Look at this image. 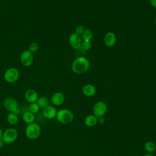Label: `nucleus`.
I'll use <instances>...</instances> for the list:
<instances>
[{"label": "nucleus", "mask_w": 156, "mask_h": 156, "mask_svg": "<svg viewBox=\"0 0 156 156\" xmlns=\"http://www.w3.org/2000/svg\"><path fill=\"white\" fill-rule=\"evenodd\" d=\"M90 65V61L85 57L80 56L76 58L73 62L71 68L76 74H83L87 71Z\"/></svg>", "instance_id": "1"}, {"label": "nucleus", "mask_w": 156, "mask_h": 156, "mask_svg": "<svg viewBox=\"0 0 156 156\" xmlns=\"http://www.w3.org/2000/svg\"><path fill=\"white\" fill-rule=\"evenodd\" d=\"M41 132V129L40 126L35 122L27 124L25 129V135L26 137L30 140H34L39 138Z\"/></svg>", "instance_id": "2"}, {"label": "nucleus", "mask_w": 156, "mask_h": 156, "mask_svg": "<svg viewBox=\"0 0 156 156\" xmlns=\"http://www.w3.org/2000/svg\"><path fill=\"white\" fill-rule=\"evenodd\" d=\"M56 119L62 124H69L73 121L74 115L71 110L63 108L57 111Z\"/></svg>", "instance_id": "3"}, {"label": "nucleus", "mask_w": 156, "mask_h": 156, "mask_svg": "<svg viewBox=\"0 0 156 156\" xmlns=\"http://www.w3.org/2000/svg\"><path fill=\"white\" fill-rule=\"evenodd\" d=\"M4 107L9 112H12L16 115H19L21 110L17 101L12 97H7L4 99L3 101Z\"/></svg>", "instance_id": "4"}, {"label": "nucleus", "mask_w": 156, "mask_h": 156, "mask_svg": "<svg viewBox=\"0 0 156 156\" xmlns=\"http://www.w3.org/2000/svg\"><path fill=\"white\" fill-rule=\"evenodd\" d=\"M20 73L18 69L14 67L8 68L4 73V79L5 82L9 83L16 82L20 78Z\"/></svg>", "instance_id": "5"}, {"label": "nucleus", "mask_w": 156, "mask_h": 156, "mask_svg": "<svg viewBox=\"0 0 156 156\" xmlns=\"http://www.w3.org/2000/svg\"><path fill=\"white\" fill-rule=\"evenodd\" d=\"M18 138V132L13 127L7 128L3 131L2 139L5 144H11L14 143Z\"/></svg>", "instance_id": "6"}, {"label": "nucleus", "mask_w": 156, "mask_h": 156, "mask_svg": "<svg viewBox=\"0 0 156 156\" xmlns=\"http://www.w3.org/2000/svg\"><path fill=\"white\" fill-rule=\"evenodd\" d=\"M107 107L106 104L103 101L97 102L93 106V112L95 116L99 118L103 116L107 112Z\"/></svg>", "instance_id": "7"}, {"label": "nucleus", "mask_w": 156, "mask_h": 156, "mask_svg": "<svg viewBox=\"0 0 156 156\" xmlns=\"http://www.w3.org/2000/svg\"><path fill=\"white\" fill-rule=\"evenodd\" d=\"M33 53L30 52L28 49L23 51L20 56V60L22 65L26 67L30 66L34 62Z\"/></svg>", "instance_id": "8"}, {"label": "nucleus", "mask_w": 156, "mask_h": 156, "mask_svg": "<svg viewBox=\"0 0 156 156\" xmlns=\"http://www.w3.org/2000/svg\"><path fill=\"white\" fill-rule=\"evenodd\" d=\"M57 110L56 108L51 105H48L43 108L42 114L44 118L47 119H53L56 118Z\"/></svg>", "instance_id": "9"}, {"label": "nucleus", "mask_w": 156, "mask_h": 156, "mask_svg": "<svg viewBox=\"0 0 156 156\" xmlns=\"http://www.w3.org/2000/svg\"><path fill=\"white\" fill-rule=\"evenodd\" d=\"M82 43V39L80 35L73 33L70 35L69 37V43L70 46L75 49H80Z\"/></svg>", "instance_id": "10"}, {"label": "nucleus", "mask_w": 156, "mask_h": 156, "mask_svg": "<svg viewBox=\"0 0 156 156\" xmlns=\"http://www.w3.org/2000/svg\"><path fill=\"white\" fill-rule=\"evenodd\" d=\"M38 97L37 91L34 89H28L24 93L25 99L29 103L36 102Z\"/></svg>", "instance_id": "11"}, {"label": "nucleus", "mask_w": 156, "mask_h": 156, "mask_svg": "<svg viewBox=\"0 0 156 156\" xmlns=\"http://www.w3.org/2000/svg\"><path fill=\"white\" fill-rule=\"evenodd\" d=\"M51 101L55 106L61 105L65 101V96L61 92H56L52 95Z\"/></svg>", "instance_id": "12"}, {"label": "nucleus", "mask_w": 156, "mask_h": 156, "mask_svg": "<svg viewBox=\"0 0 156 156\" xmlns=\"http://www.w3.org/2000/svg\"><path fill=\"white\" fill-rule=\"evenodd\" d=\"M116 41V35L113 32H107L104 37V42L107 47L113 46Z\"/></svg>", "instance_id": "13"}, {"label": "nucleus", "mask_w": 156, "mask_h": 156, "mask_svg": "<svg viewBox=\"0 0 156 156\" xmlns=\"http://www.w3.org/2000/svg\"><path fill=\"white\" fill-rule=\"evenodd\" d=\"M83 94L87 97H91L95 95L96 93V87L91 84H86L82 88Z\"/></svg>", "instance_id": "14"}, {"label": "nucleus", "mask_w": 156, "mask_h": 156, "mask_svg": "<svg viewBox=\"0 0 156 156\" xmlns=\"http://www.w3.org/2000/svg\"><path fill=\"white\" fill-rule=\"evenodd\" d=\"M22 119H23V121L27 124L33 123L34 122L35 119V114L31 113L27 110V111H25L24 112H23L22 115Z\"/></svg>", "instance_id": "15"}, {"label": "nucleus", "mask_w": 156, "mask_h": 156, "mask_svg": "<svg viewBox=\"0 0 156 156\" xmlns=\"http://www.w3.org/2000/svg\"><path fill=\"white\" fill-rule=\"evenodd\" d=\"M85 124L88 127H93L98 123V118L94 115H90L84 119Z\"/></svg>", "instance_id": "16"}, {"label": "nucleus", "mask_w": 156, "mask_h": 156, "mask_svg": "<svg viewBox=\"0 0 156 156\" xmlns=\"http://www.w3.org/2000/svg\"><path fill=\"white\" fill-rule=\"evenodd\" d=\"M7 121L12 126H14L18 124L19 121V118L18 115L12 112H9L7 116Z\"/></svg>", "instance_id": "17"}, {"label": "nucleus", "mask_w": 156, "mask_h": 156, "mask_svg": "<svg viewBox=\"0 0 156 156\" xmlns=\"http://www.w3.org/2000/svg\"><path fill=\"white\" fill-rule=\"evenodd\" d=\"M37 104L39 105L40 108H44L46 106H48L49 105V100L48 99L44 96H39L37 102Z\"/></svg>", "instance_id": "18"}, {"label": "nucleus", "mask_w": 156, "mask_h": 156, "mask_svg": "<svg viewBox=\"0 0 156 156\" xmlns=\"http://www.w3.org/2000/svg\"><path fill=\"white\" fill-rule=\"evenodd\" d=\"M144 149L149 153L154 152L156 149V145L152 141H146L144 144Z\"/></svg>", "instance_id": "19"}, {"label": "nucleus", "mask_w": 156, "mask_h": 156, "mask_svg": "<svg viewBox=\"0 0 156 156\" xmlns=\"http://www.w3.org/2000/svg\"><path fill=\"white\" fill-rule=\"evenodd\" d=\"M93 34L91 30L90 29H85L83 33L80 35V37L83 40H91L93 38Z\"/></svg>", "instance_id": "20"}, {"label": "nucleus", "mask_w": 156, "mask_h": 156, "mask_svg": "<svg viewBox=\"0 0 156 156\" xmlns=\"http://www.w3.org/2000/svg\"><path fill=\"white\" fill-rule=\"evenodd\" d=\"M39 110H40V107L37 102L30 103V104L28 106V110L34 114L38 113Z\"/></svg>", "instance_id": "21"}, {"label": "nucleus", "mask_w": 156, "mask_h": 156, "mask_svg": "<svg viewBox=\"0 0 156 156\" xmlns=\"http://www.w3.org/2000/svg\"><path fill=\"white\" fill-rule=\"evenodd\" d=\"M91 48V40H83L80 49L83 51H88Z\"/></svg>", "instance_id": "22"}, {"label": "nucleus", "mask_w": 156, "mask_h": 156, "mask_svg": "<svg viewBox=\"0 0 156 156\" xmlns=\"http://www.w3.org/2000/svg\"><path fill=\"white\" fill-rule=\"evenodd\" d=\"M39 49V46L38 44L35 43V42H33V43H31L29 47H28V50L31 52L32 53H35Z\"/></svg>", "instance_id": "23"}, {"label": "nucleus", "mask_w": 156, "mask_h": 156, "mask_svg": "<svg viewBox=\"0 0 156 156\" xmlns=\"http://www.w3.org/2000/svg\"><path fill=\"white\" fill-rule=\"evenodd\" d=\"M84 30H85V28H84L83 26H82V25H78L76 27V32L75 33H76V34H77L80 35L83 33Z\"/></svg>", "instance_id": "24"}, {"label": "nucleus", "mask_w": 156, "mask_h": 156, "mask_svg": "<svg viewBox=\"0 0 156 156\" xmlns=\"http://www.w3.org/2000/svg\"><path fill=\"white\" fill-rule=\"evenodd\" d=\"M151 5L155 9H156V0H149Z\"/></svg>", "instance_id": "25"}, {"label": "nucleus", "mask_w": 156, "mask_h": 156, "mask_svg": "<svg viewBox=\"0 0 156 156\" xmlns=\"http://www.w3.org/2000/svg\"><path fill=\"white\" fill-rule=\"evenodd\" d=\"M98 122H99L101 124H103L105 122V119L104 118V117H99V119H98Z\"/></svg>", "instance_id": "26"}, {"label": "nucleus", "mask_w": 156, "mask_h": 156, "mask_svg": "<svg viewBox=\"0 0 156 156\" xmlns=\"http://www.w3.org/2000/svg\"><path fill=\"white\" fill-rule=\"evenodd\" d=\"M4 142L3 141V140H2V138H1L0 139V149L1 148H2L3 146H4Z\"/></svg>", "instance_id": "27"}, {"label": "nucleus", "mask_w": 156, "mask_h": 156, "mask_svg": "<svg viewBox=\"0 0 156 156\" xmlns=\"http://www.w3.org/2000/svg\"><path fill=\"white\" fill-rule=\"evenodd\" d=\"M2 135H3V130H2V129L0 127V139L2 138Z\"/></svg>", "instance_id": "28"}, {"label": "nucleus", "mask_w": 156, "mask_h": 156, "mask_svg": "<svg viewBox=\"0 0 156 156\" xmlns=\"http://www.w3.org/2000/svg\"><path fill=\"white\" fill-rule=\"evenodd\" d=\"M144 156H154V155H151V154H146V155H144Z\"/></svg>", "instance_id": "29"}, {"label": "nucleus", "mask_w": 156, "mask_h": 156, "mask_svg": "<svg viewBox=\"0 0 156 156\" xmlns=\"http://www.w3.org/2000/svg\"><path fill=\"white\" fill-rule=\"evenodd\" d=\"M154 21H155V25H156V17H155V18Z\"/></svg>", "instance_id": "30"}, {"label": "nucleus", "mask_w": 156, "mask_h": 156, "mask_svg": "<svg viewBox=\"0 0 156 156\" xmlns=\"http://www.w3.org/2000/svg\"><path fill=\"white\" fill-rule=\"evenodd\" d=\"M133 156H138V155H133Z\"/></svg>", "instance_id": "31"}]
</instances>
